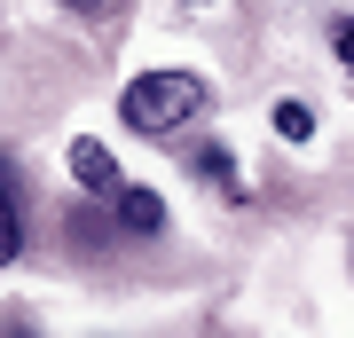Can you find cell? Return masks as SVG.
Here are the masks:
<instances>
[{
    "mask_svg": "<svg viewBox=\"0 0 354 338\" xmlns=\"http://www.w3.org/2000/svg\"><path fill=\"white\" fill-rule=\"evenodd\" d=\"M205 111V79L197 71H142L127 95H118V118L134 126V134H174V126H189Z\"/></svg>",
    "mask_w": 354,
    "mask_h": 338,
    "instance_id": "1",
    "label": "cell"
},
{
    "mask_svg": "<svg viewBox=\"0 0 354 338\" xmlns=\"http://www.w3.org/2000/svg\"><path fill=\"white\" fill-rule=\"evenodd\" d=\"M71 181L87 189V197H118V189H127L118 181V158L102 150V142H71Z\"/></svg>",
    "mask_w": 354,
    "mask_h": 338,
    "instance_id": "2",
    "label": "cell"
},
{
    "mask_svg": "<svg viewBox=\"0 0 354 338\" xmlns=\"http://www.w3.org/2000/svg\"><path fill=\"white\" fill-rule=\"evenodd\" d=\"M118 228H127V236H158V228H165L158 189H118Z\"/></svg>",
    "mask_w": 354,
    "mask_h": 338,
    "instance_id": "3",
    "label": "cell"
},
{
    "mask_svg": "<svg viewBox=\"0 0 354 338\" xmlns=\"http://www.w3.org/2000/svg\"><path fill=\"white\" fill-rule=\"evenodd\" d=\"M24 252V213H16V173L0 165V267Z\"/></svg>",
    "mask_w": 354,
    "mask_h": 338,
    "instance_id": "4",
    "label": "cell"
},
{
    "mask_svg": "<svg viewBox=\"0 0 354 338\" xmlns=\"http://www.w3.org/2000/svg\"><path fill=\"white\" fill-rule=\"evenodd\" d=\"M197 173L213 181L221 197H244V181H236V165H228V150H221V142H205V150H197Z\"/></svg>",
    "mask_w": 354,
    "mask_h": 338,
    "instance_id": "5",
    "label": "cell"
},
{
    "mask_svg": "<svg viewBox=\"0 0 354 338\" xmlns=\"http://www.w3.org/2000/svg\"><path fill=\"white\" fill-rule=\"evenodd\" d=\"M276 134L283 142H307V134H315V111H307V102H276Z\"/></svg>",
    "mask_w": 354,
    "mask_h": 338,
    "instance_id": "6",
    "label": "cell"
},
{
    "mask_svg": "<svg viewBox=\"0 0 354 338\" xmlns=\"http://www.w3.org/2000/svg\"><path fill=\"white\" fill-rule=\"evenodd\" d=\"M64 228H71V244H102V236H111V228H102L95 213H79V205H71V220H64Z\"/></svg>",
    "mask_w": 354,
    "mask_h": 338,
    "instance_id": "7",
    "label": "cell"
},
{
    "mask_svg": "<svg viewBox=\"0 0 354 338\" xmlns=\"http://www.w3.org/2000/svg\"><path fill=\"white\" fill-rule=\"evenodd\" d=\"M64 8H71V16H118L127 0H64Z\"/></svg>",
    "mask_w": 354,
    "mask_h": 338,
    "instance_id": "8",
    "label": "cell"
},
{
    "mask_svg": "<svg viewBox=\"0 0 354 338\" xmlns=\"http://www.w3.org/2000/svg\"><path fill=\"white\" fill-rule=\"evenodd\" d=\"M330 39H339V55H346V71H354V16H339V24H330Z\"/></svg>",
    "mask_w": 354,
    "mask_h": 338,
    "instance_id": "9",
    "label": "cell"
},
{
    "mask_svg": "<svg viewBox=\"0 0 354 338\" xmlns=\"http://www.w3.org/2000/svg\"><path fill=\"white\" fill-rule=\"evenodd\" d=\"M0 338H32V323H0Z\"/></svg>",
    "mask_w": 354,
    "mask_h": 338,
    "instance_id": "10",
    "label": "cell"
},
{
    "mask_svg": "<svg viewBox=\"0 0 354 338\" xmlns=\"http://www.w3.org/2000/svg\"><path fill=\"white\" fill-rule=\"evenodd\" d=\"M181 8H213V0H181Z\"/></svg>",
    "mask_w": 354,
    "mask_h": 338,
    "instance_id": "11",
    "label": "cell"
}]
</instances>
